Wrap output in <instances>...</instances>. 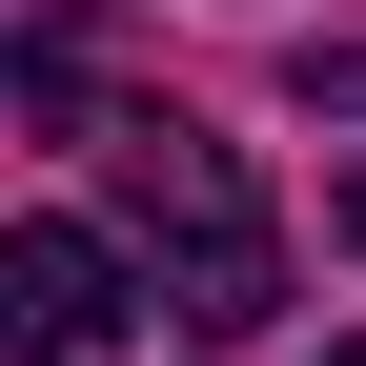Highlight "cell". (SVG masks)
Returning <instances> with one entry per match:
<instances>
[{"mask_svg":"<svg viewBox=\"0 0 366 366\" xmlns=\"http://www.w3.org/2000/svg\"><path fill=\"white\" fill-rule=\"evenodd\" d=\"M102 163H122V224H143V285L204 346H244L264 305H285V244H264V204H244V143H204L183 102H122Z\"/></svg>","mask_w":366,"mask_h":366,"instance_id":"cell-1","label":"cell"},{"mask_svg":"<svg viewBox=\"0 0 366 366\" xmlns=\"http://www.w3.org/2000/svg\"><path fill=\"white\" fill-rule=\"evenodd\" d=\"M0 305H21V366H81V346L122 326V244H102V224H61V204H41L21 244H0Z\"/></svg>","mask_w":366,"mask_h":366,"instance_id":"cell-2","label":"cell"},{"mask_svg":"<svg viewBox=\"0 0 366 366\" xmlns=\"http://www.w3.org/2000/svg\"><path fill=\"white\" fill-rule=\"evenodd\" d=\"M305 102H326V122H366V61H305Z\"/></svg>","mask_w":366,"mask_h":366,"instance_id":"cell-3","label":"cell"},{"mask_svg":"<svg viewBox=\"0 0 366 366\" xmlns=\"http://www.w3.org/2000/svg\"><path fill=\"white\" fill-rule=\"evenodd\" d=\"M346 244H366V183H346Z\"/></svg>","mask_w":366,"mask_h":366,"instance_id":"cell-4","label":"cell"},{"mask_svg":"<svg viewBox=\"0 0 366 366\" xmlns=\"http://www.w3.org/2000/svg\"><path fill=\"white\" fill-rule=\"evenodd\" d=\"M326 366H366V346H326Z\"/></svg>","mask_w":366,"mask_h":366,"instance_id":"cell-5","label":"cell"}]
</instances>
